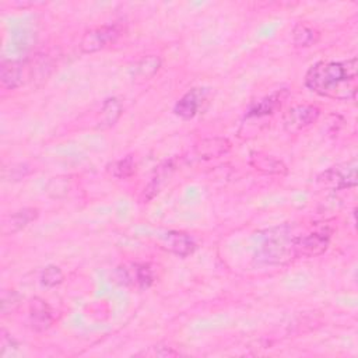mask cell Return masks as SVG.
Listing matches in <instances>:
<instances>
[{
	"mask_svg": "<svg viewBox=\"0 0 358 358\" xmlns=\"http://www.w3.org/2000/svg\"><path fill=\"white\" fill-rule=\"evenodd\" d=\"M357 70V58L343 62H318L306 72L305 86L322 97L354 100Z\"/></svg>",
	"mask_w": 358,
	"mask_h": 358,
	"instance_id": "1",
	"label": "cell"
},
{
	"mask_svg": "<svg viewBox=\"0 0 358 358\" xmlns=\"http://www.w3.org/2000/svg\"><path fill=\"white\" fill-rule=\"evenodd\" d=\"M277 234H272L267 237L265 244L262 245V256L267 263H284L294 255V238L284 233L283 228L277 230Z\"/></svg>",
	"mask_w": 358,
	"mask_h": 358,
	"instance_id": "2",
	"label": "cell"
},
{
	"mask_svg": "<svg viewBox=\"0 0 358 358\" xmlns=\"http://www.w3.org/2000/svg\"><path fill=\"white\" fill-rule=\"evenodd\" d=\"M332 231L325 227L294 238L295 258H315L322 255L330 244Z\"/></svg>",
	"mask_w": 358,
	"mask_h": 358,
	"instance_id": "3",
	"label": "cell"
},
{
	"mask_svg": "<svg viewBox=\"0 0 358 358\" xmlns=\"http://www.w3.org/2000/svg\"><path fill=\"white\" fill-rule=\"evenodd\" d=\"M122 36V29L116 24L102 26L87 31L80 42V49L83 54H95L118 41Z\"/></svg>",
	"mask_w": 358,
	"mask_h": 358,
	"instance_id": "4",
	"label": "cell"
},
{
	"mask_svg": "<svg viewBox=\"0 0 358 358\" xmlns=\"http://www.w3.org/2000/svg\"><path fill=\"white\" fill-rule=\"evenodd\" d=\"M357 159L336 165L319 175V182L336 189H347L357 185Z\"/></svg>",
	"mask_w": 358,
	"mask_h": 358,
	"instance_id": "5",
	"label": "cell"
},
{
	"mask_svg": "<svg viewBox=\"0 0 358 358\" xmlns=\"http://www.w3.org/2000/svg\"><path fill=\"white\" fill-rule=\"evenodd\" d=\"M320 111L313 105H297L286 112L283 118L284 129L288 133H298L318 120Z\"/></svg>",
	"mask_w": 358,
	"mask_h": 358,
	"instance_id": "6",
	"label": "cell"
},
{
	"mask_svg": "<svg viewBox=\"0 0 358 358\" xmlns=\"http://www.w3.org/2000/svg\"><path fill=\"white\" fill-rule=\"evenodd\" d=\"M115 277L120 284L137 288H148L154 283V273L148 265L120 266L115 272Z\"/></svg>",
	"mask_w": 358,
	"mask_h": 358,
	"instance_id": "7",
	"label": "cell"
},
{
	"mask_svg": "<svg viewBox=\"0 0 358 358\" xmlns=\"http://www.w3.org/2000/svg\"><path fill=\"white\" fill-rule=\"evenodd\" d=\"M161 245L168 252L181 258H187L196 251L194 238L182 231H168L161 237Z\"/></svg>",
	"mask_w": 358,
	"mask_h": 358,
	"instance_id": "8",
	"label": "cell"
},
{
	"mask_svg": "<svg viewBox=\"0 0 358 358\" xmlns=\"http://www.w3.org/2000/svg\"><path fill=\"white\" fill-rule=\"evenodd\" d=\"M208 93L206 88H192L176 102L173 112L184 119L195 118L208 100Z\"/></svg>",
	"mask_w": 358,
	"mask_h": 358,
	"instance_id": "9",
	"label": "cell"
},
{
	"mask_svg": "<svg viewBox=\"0 0 358 358\" xmlns=\"http://www.w3.org/2000/svg\"><path fill=\"white\" fill-rule=\"evenodd\" d=\"M30 322L34 330L44 332L54 323V312L47 301L42 298H33L30 302Z\"/></svg>",
	"mask_w": 358,
	"mask_h": 358,
	"instance_id": "10",
	"label": "cell"
},
{
	"mask_svg": "<svg viewBox=\"0 0 358 358\" xmlns=\"http://www.w3.org/2000/svg\"><path fill=\"white\" fill-rule=\"evenodd\" d=\"M231 150V141L226 137H210L195 146V154L202 159H213L227 154Z\"/></svg>",
	"mask_w": 358,
	"mask_h": 358,
	"instance_id": "11",
	"label": "cell"
},
{
	"mask_svg": "<svg viewBox=\"0 0 358 358\" xmlns=\"http://www.w3.org/2000/svg\"><path fill=\"white\" fill-rule=\"evenodd\" d=\"M0 81L6 90H16L24 83V65L19 61H2Z\"/></svg>",
	"mask_w": 358,
	"mask_h": 358,
	"instance_id": "12",
	"label": "cell"
},
{
	"mask_svg": "<svg viewBox=\"0 0 358 358\" xmlns=\"http://www.w3.org/2000/svg\"><path fill=\"white\" fill-rule=\"evenodd\" d=\"M161 68V59L157 55H148L141 58L132 68V77L134 81L143 83L155 76Z\"/></svg>",
	"mask_w": 358,
	"mask_h": 358,
	"instance_id": "13",
	"label": "cell"
},
{
	"mask_svg": "<svg viewBox=\"0 0 358 358\" xmlns=\"http://www.w3.org/2000/svg\"><path fill=\"white\" fill-rule=\"evenodd\" d=\"M287 95V91L281 90V91H277L266 98H263L262 101H259L258 104H255L251 109H249V118L251 116H255V118H262V116H267L270 114H273L274 111H277L281 104H283V100L284 97Z\"/></svg>",
	"mask_w": 358,
	"mask_h": 358,
	"instance_id": "14",
	"label": "cell"
},
{
	"mask_svg": "<svg viewBox=\"0 0 358 358\" xmlns=\"http://www.w3.org/2000/svg\"><path fill=\"white\" fill-rule=\"evenodd\" d=\"M37 217H38L37 209L27 208V209L19 210L15 215H12L9 217V220L5 223L3 231H5V234H15V233L23 230L24 227H27L31 221L37 220Z\"/></svg>",
	"mask_w": 358,
	"mask_h": 358,
	"instance_id": "15",
	"label": "cell"
},
{
	"mask_svg": "<svg viewBox=\"0 0 358 358\" xmlns=\"http://www.w3.org/2000/svg\"><path fill=\"white\" fill-rule=\"evenodd\" d=\"M251 164L265 172V173H272V175H286L287 173V166L277 158L272 155H263V154H254Z\"/></svg>",
	"mask_w": 358,
	"mask_h": 358,
	"instance_id": "16",
	"label": "cell"
},
{
	"mask_svg": "<svg viewBox=\"0 0 358 358\" xmlns=\"http://www.w3.org/2000/svg\"><path fill=\"white\" fill-rule=\"evenodd\" d=\"M319 40V33L309 27L308 24H298L294 27L293 30V42L295 47H301V48H308L312 47L318 42Z\"/></svg>",
	"mask_w": 358,
	"mask_h": 358,
	"instance_id": "17",
	"label": "cell"
},
{
	"mask_svg": "<svg viewBox=\"0 0 358 358\" xmlns=\"http://www.w3.org/2000/svg\"><path fill=\"white\" fill-rule=\"evenodd\" d=\"M122 105L116 98H108L104 105H102V111H101V122H100V127L105 129V127H111L114 126L118 119L122 115Z\"/></svg>",
	"mask_w": 358,
	"mask_h": 358,
	"instance_id": "18",
	"label": "cell"
},
{
	"mask_svg": "<svg viewBox=\"0 0 358 358\" xmlns=\"http://www.w3.org/2000/svg\"><path fill=\"white\" fill-rule=\"evenodd\" d=\"M69 191H70V181L66 176H55L49 179L45 187L47 195L52 199H63L68 196Z\"/></svg>",
	"mask_w": 358,
	"mask_h": 358,
	"instance_id": "19",
	"label": "cell"
},
{
	"mask_svg": "<svg viewBox=\"0 0 358 358\" xmlns=\"http://www.w3.org/2000/svg\"><path fill=\"white\" fill-rule=\"evenodd\" d=\"M172 169H173V166H171V164H165V166H159V169L157 172V176L153 178V181L144 189V196L147 195L146 199H151V198H154L159 192L164 181H165V179H168V176L172 172Z\"/></svg>",
	"mask_w": 358,
	"mask_h": 358,
	"instance_id": "20",
	"label": "cell"
},
{
	"mask_svg": "<svg viewBox=\"0 0 358 358\" xmlns=\"http://www.w3.org/2000/svg\"><path fill=\"white\" fill-rule=\"evenodd\" d=\"M112 175L118 179H127L136 172V162L132 155H127L112 165Z\"/></svg>",
	"mask_w": 358,
	"mask_h": 358,
	"instance_id": "21",
	"label": "cell"
},
{
	"mask_svg": "<svg viewBox=\"0 0 358 358\" xmlns=\"http://www.w3.org/2000/svg\"><path fill=\"white\" fill-rule=\"evenodd\" d=\"M63 279H65V276H63V272L61 270V267L54 266V265L47 266L42 270L41 277H40L41 284L44 287H48V288H54V287L59 286L63 281Z\"/></svg>",
	"mask_w": 358,
	"mask_h": 358,
	"instance_id": "22",
	"label": "cell"
},
{
	"mask_svg": "<svg viewBox=\"0 0 358 358\" xmlns=\"http://www.w3.org/2000/svg\"><path fill=\"white\" fill-rule=\"evenodd\" d=\"M20 305V295L15 290H5L2 293V313L10 315Z\"/></svg>",
	"mask_w": 358,
	"mask_h": 358,
	"instance_id": "23",
	"label": "cell"
},
{
	"mask_svg": "<svg viewBox=\"0 0 358 358\" xmlns=\"http://www.w3.org/2000/svg\"><path fill=\"white\" fill-rule=\"evenodd\" d=\"M179 352L178 351H175L172 347H164V350H159V347H157L153 352H151V355H157V357H175V355H178Z\"/></svg>",
	"mask_w": 358,
	"mask_h": 358,
	"instance_id": "24",
	"label": "cell"
}]
</instances>
